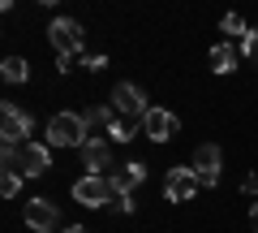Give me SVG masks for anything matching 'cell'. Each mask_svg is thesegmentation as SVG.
Listing matches in <instances>:
<instances>
[{
	"instance_id": "obj_17",
	"label": "cell",
	"mask_w": 258,
	"mask_h": 233,
	"mask_svg": "<svg viewBox=\"0 0 258 233\" xmlns=\"http://www.w3.org/2000/svg\"><path fill=\"white\" fill-rule=\"evenodd\" d=\"M134 130H138V125H129V121H116V125L108 130V138H112V143H129V138H134Z\"/></svg>"
},
{
	"instance_id": "obj_5",
	"label": "cell",
	"mask_w": 258,
	"mask_h": 233,
	"mask_svg": "<svg viewBox=\"0 0 258 233\" xmlns=\"http://www.w3.org/2000/svg\"><path fill=\"white\" fill-rule=\"evenodd\" d=\"M74 199L82 207H108V203H116L112 177H95V173H86L82 181H74Z\"/></svg>"
},
{
	"instance_id": "obj_19",
	"label": "cell",
	"mask_w": 258,
	"mask_h": 233,
	"mask_svg": "<svg viewBox=\"0 0 258 233\" xmlns=\"http://www.w3.org/2000/svg\"><path fill=\"white\" fill-rule=\"evenodd\" d=\"M241 56H249V61L258 65V30H249V35L241 39Z\"/></svg>"
},
{
	"instance_id": "obj_21",
	"label": "cell",
	"mask_w": 258,
	"mask_h": 233,
	"mask_svg": "<svg viewBox=\"0 0 258 233\" xmlns=\"http://www.w3.org/2000/svg\"><path fill=\"white\" fill-rule=\"evenodd\" d=\"M82 65L86 69H103V65H108V56H82Z\"/></svg>"
},
{
	"instance_id": "obj_8",
	"label": "cell",
	"mask_w": 258,
	"mask_h": 233,
	"mask_svg": "<svg viewBox=\"0 0 258 233\" xmlns=\"http://www.w3.org/2000/svg\"><path fill=\"white\" fill-rule=\"evenodd\" d=\"M112 108L125 112V117H147L151 104H147V95H142L134 82H120V86H112Z\"/></svg>"
},
{
	"instance_id": "obj_16",
	"label": "cell",
	"mask_w": 258,
	"mask_h": 233,
	"mask_svg": "<svg viewBox=\"0 0 258 233\" xmlns=\"http://www.w3.org/2000/svg\"><path fill=\"white\" fill-rule=\"evenodd\" d=\"M224 35H237V39H245L249 35V26H245V18H241V13H224Z\"/></svg>"
},
{
	"instance_id": "obj_11",
	"label": "cell",
	"mask_w": 258,
	"mask_h": 233,
	"mask_svg": "<svg viewBox=\"0 0 258 233\" xmlns=\"http://www.w3.org/2000/svg\"><path fill=\"white\" fill-rule=\"evenodd\" d=\"M142 181H147V164H142V160H125V164L112 173V190H116V195H134Z\"/></svg>"
},
{
	"instance_id": "obj_4",
	"label": "cell",
	"mask_w": 258,
	"mask_h": 233,
	"mask_svg": "<svg viewBox=\"0 0 258 233\" xmlns=\"http://www.w3.org/2000/svg\"><path fill=\"white\" fill-rule=\"evenodd\" d=\"M30 112H22L18 104L5 100V108H0V138L9 143V147H22V143H30Z\"/></svg>"
},
{
	"instance_id": "obj_23",
	"label": "cell",
	"mask_w": 258,
	"mask_h": 233,
	"mask_svg": "<svg viewBox=\"0 0 258 233\" xmlns=\"http://www.w3.org/2000/svg\"><path fill=\"white\" fill-rule=\"evenodd\" d=\"M249 216H254V233H258V203H254V207H249Z\"/></svg>"
},
{
	"instance_id": "obj_2",
	"label": "cell",
	"mask_w": 258,
	"mask_h": 233,
	"mask_svg": "<svg viewBox=\"0 0 258 233\" xmlns=\"http://www.w3.org/2000/svg\"><path fill=\"white\" fill-rule=\"evenodd\" d=\"M86 117L82 112H56L52 121H47V147H86Z\"/></svg>"
},
{
	"instance_id": "obj_14",
	"label": "cell",
	"mask_w": 258,
	"mask_h": 233,
	"mask_svg": "<svg viewBox=\"0 0 258 233\" xmlns=\"http://www.w3.org/2000/svg\"><path fill=\"white\" fill-rule=\"evenodd\" d=\"M0 78H5V82H26V78H30V61H26V56H5Z\"/></svg>"
},
{
	"instance_id": "obj_12",
	"label": "cell",
	"mask_w": 258,
	"mask_h": 233,
	"mask_svg": "<svg viewBox=\"0 0 258 233\" xmlns=\"http://www.w3.org/2000/svg\"><path fill=\"white\" fill-rule=\"evenodd\" d=\"M82 164L91 168L95 177H103V168L112 164V151H108V138H86V147H82Z\"/></svg>"
},
{
	"instance_id": "obj_9",
	"label": "cell",
	"mask_w": 258,
	"mask_h": 233,
	"mask_svg": "<svg viewBox=\"0 0 258 233\" xmlns=\"http://www.w3.org/2000/svg\"><path fill=\"white\" fill-rule=\"evenodd\" d=\"M142 130H147L151 143H168L181 130V121H176V112H168V108H151L147 117H142Z\"/></svg>"
},
{
	"instance_id": "obj_13",
	"label": "cell",
	"mask_w": 258,
	"mask_h": 233,
	"mask_svg": "<svg viewBox=\"0 0 258 233\" xmlns=\"http://www.w3.org/2000/svg\"><path fill=\"white\" fill-rule=\"evenodd\" d=\"M82 117H86V125H91V130H112V125L120 121L112 104H95V108H86Z\"/></svg>"
},
{
	"instance_id": "obj_22",
	"label": "cell",
	"mask_w": 258,
	"mask_h": 233,
	"mask_svg": "<svg viewBox=\"0 0 258 233\" xmlns=\"http://www.w3.org/2000/svg\"><path fill=\"white\" fill-rule=\"evenodd\" d=\"M60 233H91L86 224H69V229H60Z\"/></svg>"
},
{
	"instance_id": "obj_18",
	"label": "cell",
	"mask_w": 258,
	"mask_h": 233,
	"mask_svg": "<svg viewBox=\"0 0 258 233\" xmlns=\"http://www.w3.org/2000/svg\"><path fill=\"white\" fill-rule=\"evenodd\" d=\"M18 190H22V177H18V173H5V177H0V195H5V199H13Z\"/></svg>"
},
{
	"instance_id": "obj_10",
	"label": "cell",
	"mask_w": 258,
	"mask_h": 233,
	"mask_svg": "<svg viewBox=\"0 0 258 233\" xmlns=\"http://www.w3.org/2000/svg\"><path fill=\"white\" fill-rule=\"evenodd\" d=\"M220 147L215 143H203V147L194 151V173H198V181L203 186H220Z\"/></svg>"
},
{
	"instance_id": "obj_3",
	"label": "cell",
	"mask_w": 258,
	"mask_h": 233,
	"mask_svg": "<svg viewBox=\"0 0 258 233\" xmlns=\"http://www.w3.org/2000/svg\"><path fill=\"white\" fill-rule=\"evenodd\" d=\"M47 39H52L56 56H74V52H82V43H86L82 22H74V18H52L47 22Z\"/></svg>"
},
{
	"instance_id": "obj_15",
	"label": "cell",
	"mask_w": 258,
	"mask_h": 233,
	"mask_svg": "<svg viewBox=\"0 0 258 233\" xmlns=\"http://www.w3.org/2000/svg\"><path fill=\"white\" fill-rule=\"evenodd\" d=\"M211 69H215V74H232V69H237V52H232V43H215L211 48Z\"/></svg>"
},
{
	"instance_id": "obj_20",
	"label": "cell",
	"mask_w": 258,
	"mask_h": 233,
	"mask_svg": "<svg viewBox=\"0 0 258 233\" xmlns=\"http://www.w3.org/2000/svg\"><path fill=\"white\" fill-rule=\"evenodd\" d=\"M112 207H116L120 216H134V195H116V203H112Z\"/></svg>"
},
{
	"instance_id": "obj_6",
	"label": "cell",
	"mask_w": 258,
	"mask_h": 233,
	"mask_svg": "<svg viewBox=\"0 0 258 233\" xmlns=\"http://www.w3.org/2000/svg\"><path fill=\"white\" fill-rule=\"evenodd\" d=\"M198 186H203V181H198V173H194V168H168L164 173V195L172 199V203H185V199H194L198 195Z\"/></svg>"
},
{
	"instance_id": "obj_7",
	"label": "cell",
	"mask_w": 258,
	"mask_h": 233,
	"mask_svg": "<svg viewBox=\"0 0 258 233\" xmlns=\"http://www.w3.org/2000/svg\"><path fill=\"white\" fill-rule=\"evenodd\" d=\"M22 220H26V229H35V233H52L56 220H60V212H56L52 199H30L26 212H22Z\"/></svg>"
},
{
	"instance_id": "obj_1",
	"label": "cell",
	"mask_w": 258,
	"mask_h": 233,
	"mask_svg": "<svg viewBox=\"0 0 258 233\" xmlns=\"http://www.w3.org/2000/svg\"><path fill=\"white\" fill-rule=\"evenodd\" d=\"M0 164H5V173H18V177H43L47 173V147L43 143H22V147L5 143Z\"/></svg>"
}]
</instances>
